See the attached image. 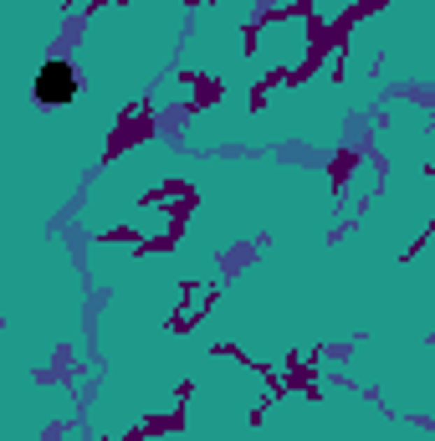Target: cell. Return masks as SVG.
Returning <instances> with one entry per match:
<instances>
[{
	"label": "cell",
	"instance_id": "obj_1",
	"mask_svg": "<svg viewBox=\"0 0 435 441\" xmlns=\"http://www.w3.org/2000/svg\"><path fill=\"white\" fill-rule=\"evenodd\" d=\"M31 92H36V103H46V108L72 103V98H77V67H72V62H62V57L41 62V72H36V83H31Z\"/></svg>",
	"mask_w": 435,
	"mask_h": 441
}]
</instances>
